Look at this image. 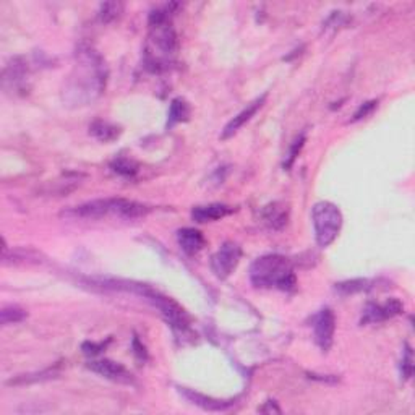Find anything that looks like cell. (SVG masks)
<instances>
[{"label":"cell","mask_w":415,"mask_h":415,"mask_svg":"<svg viewBox=\"0 0 415 415\" xmlns=\"http://www.w3.org/2000/svg\"><path fill=\"white\" fill-rule=\"evenodd\" d=\"M267 97H268V95H267V93H264L263 96L256 97V99H255L253 102H250V104L247 106L244 110L239 112V114H237L235 117L232 119L231 122L226 125V127H224L221 138H222V139H227V138L234 137V135H235L237 132H239V130H240L242 127H244V125H245L247 122H250V120L255 117L256 112H258V110L261 109V107H263L264 101H267Z\"/></svg>","instance_id":"obj_11"},{"label":"cell","mask_w":415,"mask_h":415,"mask_svg":"<svg viewBox=\"0 0 415 415\" xmlns=\"http://www.w3.org/2000/svg\"><path fill=\"white\" fill-rule=\"evenodd\" d=\"M263 219L274 231H281L287 224V208L284 204L273 203L263 209Z\"/></svg>","instance_id":"obj_16"},{"label":"cell","mask_w":415,"mask_h":415,"mask_svg":"<svg viewBox=\"0 0 415 415\" xmlns=\"http://www.w3.org/2000/svg\"><path fill=\"white\" fill-rule=\"evenodd\" d=\"M88 368H90L91 371L97 373V375L102 376V378L114 381V383H120V385L133 383L132 373L117 362L107 360V358H104V360H93L88 363Z\"/></svg>","instance_id":"obj_9"},{"label":"cell","mask_w":415,"mask_h":415,"mask_svg":"<svg viewBox=\"0 0 415 415\" xmlns=\"http://www.w3.org/2000/svg\"><path fill=\"white\" fill-rule=\"evenodd\" d=\"M304 144H305V135L302 133L300 137H298L296 142L292 143V146H291V151H289V155H287V161L284 162V167H286V169L289 171L292 167V164H293V161H296V157L298 156V153H300V149L304 148Z\"/></svg>","instance_id":"obj_24"},{"label":"cell","mask_w":415,"mask_h":415,"mask_svg":"<svg viewBox=\"0 0 415 415\" xmlns=\"http://www.w3.org/2000/svg\"><path fill=\"white\" fill-rule=\"evenodd\" d=\"M122 12H124V3L106 2L99 7V12H97V18H99L101 23H112L114 20H117Z\"/></svg>","instance_id":"obj_21"},{"label":"cell","mask_w":415,"mask_h":415,"mask_svg":"<svg viewBox=\"0 0 415 415\" xmlns=\"http://www.w3.org/2000/svg\"><path fill=\"white\" fill-rule=\"evenodd\" d=\"M26 318H28L26 310H23L21 307L18 305H7L3 307L2 311H0V323L3 326L21 323V321H25Z\"/></svg>","instance_id":"obj_19"},{"label":"cell","mask_w":415,"mask_h":415,"mask_svg":"<svg viewBox=\"0 0 415 415\" xmlns=\"http://www.w3.org/2000/svg\"><path fill=\"white\" fill-rule=\"evenodd\" d=\"M311 221H313L316 244L326 249L341 232L342 213L333 203L318 202L311 209Z\"/></svg>","instance_id":"obj_4"},{"label":"cell","mask_w":415,"mask_h":415,"mask_svg":"<svg viewBox=\"0 0 415 415\" xmlns=\"http://www.w3.org/2000/svg\"><path fill=\"white\" fill-rule=\"evenodd\" d=\"M404 305L400 304L398 298H389L385 304H368L362 316V325L370 323H381V321L391 320L394 316L403 313Z\"/></svg>","instance_id":"obj_10"},{"label":"cell","mask_w":415,"mask_h":415,"mask_svg":"<svg viewBox=\"0 0 415 415\" xmlns=\"http://www.w3.org/2000/svg\"><path fill=\"white\" fill-rule=\"evenodd\" d=\"M30 67L21 57L12 59L2 73V88L8 95H26L30 91Z\"/></svg>","instance_id":"obj_5"},{"label":"cell","mask_w":415,"mask_h":415,"mask_svg":"<svg viewBox=\"0 0 415 415\" xmlns=\"http://www.w3.org/2000/svg\"><path fill=\"white\" fill-rule=\"evenodd\" d=\"M240 256V247L234 244V242H226V244H222L221 249H219L211 258V269L213 273L216 274V278H229L231 274L234 273L237 264H239Z\"/></svg>","instance_id":"obj_7"},{"label":"cell","mask_w":415,"mask_h":415,"mask_svg":"<svg viewBox=\"0 0 415 415\" xmlns=\"http://www.w3.org/2000/svg\"><path fill=\"white\" fill-rule=\"evenodd\" d=\"M180 394H184L192 404L198 405V407H202L204 410H209V412H221V410H227L234 405V400L213 399V398H208V396L195 393V391L186 389V388H180Z\"/></svg>","instance_id":"obj_12"},{"label":"cell","mask_w":415,"mask_h":415,"mask_svg":"<svg viewBox=\"0 0 415 415\" xmlns=\"http://www.w3.org/2000/svg\"><path fill=\"white\" fill-rule=\"evenodd\" d=\"M117 204H119V198L93 200V202L83 203L80 206H75L64 214L73 219H91V221H95V219H102L104 216L117 218Z\"/></svg>","instance_id":"obj_6"},{"label":"cell","mask_w":415,"mask_h":415,"mask_svg":"<svg viewBox=\"0 0 415 415\" xmlns=\"http://www.w3.org/2000/svg\"><path fill=\"white\" fill-rule=\"evenodd\" d=\"M190 117V106L189 102L185 99H182V97H175V99H172L169 112H167V128L175 127L177 124L186 122Z\"/></svg>","instance_id":"obj_17"},{"label":"cell","mask_w":415,"mask_h":415,"mask_svg":"<svg viewBox=\"0 0 415 415\" xmlns=\"http://www.w3.org/2000/svg\"><path fill=\"white\" fill-rule=\"evenodd\" d=\"M107 65L90 44L81 43L75 50V64L64 85V101L68 106L93 104L102 96L107 85Z\"/></svg>","instance_id":"obj_1"},{"label":"cell","mask_w":415,"mask_h":415,"mask_svg":"<svg viewBox=\"0 0 415 415\" xmlns=\"http://www.w3.org/2000/svg\"><path fill=\"white\" fill-rule=\"evenodd\" d=\"M376 104H378V101H368V102H365V104H362L356 110V114H354L352 122H357V120H362V119H365L367 115H370L371 112L376 109Z\"/></svg>","instance_id":"obj_25"},{"label":"cell","mask_w":415,"mask_h":415,"mask_svg":"<svg viewBox=\"0 0 415 415\" xmlns=\"http://www.w3.org/2000/svg\"><path fill=\"white\" fill-rule=\"evenodd\" d=\"M90 133L102 143H112L120 137L122 130L117 125L106 122V120H96L90 125Z\"/></svg>","instance_id":"obj_15"},{"label":"cell","mask_w":415,"mask_h":415,"mask_svg":"<svg viewBox=\"0 0 415 415\" xmlns=\"http://www.w3.org/2000/svg\"><path fill=\"white\" fill-rule=\"evenodd\" d=\"M400 373L405 380H410L414 373V358H412V349L409 344H405V351L403 357V363H400Z\"/></svg>","instance_id":"obj_23"},{"label":"cell","mask_w":415,"mask_h":415,"mask_svg":"<svg viewBox=\"0 0 415 415\" xmlns=\"http://www.w3.org/2000/svg\"><path fill=\"white\" fill-rule=\"evenodd\" d=\"M250 281L255 287H276L286 292L297 286L292 263L282 255H264L255 260L250 268Z\"/></svg>","instance_id":"obj_3"},{"label":"cell","mask_w":415,"mask_h":415,"mask_svg":"<svg viewBox=\"0 0 415 415\" xmlns=\"http://www.w3.org/2000/svg\"><path fill=\"white\" fill-rule=\"evenodd\" d=\"M110 169L115 172V174L122 175V177H128V179H132L138 174L139 167L137 162L133 160H130V157H117L115 161H112Z\"/></svg>","instance_id":"obj_20"},{"label":"cell","mask_w":415,"mask_h":415,"mask_svg":"<svg viewBox=\"0 0 415 415\" xmlns=\"http://www.w3.org/2000/svg\"><path fill=\"white\" fill-rule=\"evenodd\" d=\"M107 342H109V341H107ZM107 342H99V344H96V342H85L81 346L83 354H85V356H97V354H99L101 351H104V347L107 346Z\"/></svg>","instance_id":"obj_26"},{"label":"cell","mask_w":415,"mask_h":415,"mask_svg":"<svg viewBox=\"0 0 415 415\" xmlns=\"http://www.w3.org/2000/svg\"><path fill=\"white\" fill-rule=\"evenodd\" d=\"M334 329H336V318L333 310L323 309L313 318L315 341L323 352H328L331 346H333Z\"/></svg>","instance_id":"obj_8"},{"label":"cell","mask_w":415,"mask_h":415,"mask_svg":"<svg viewBox=\"0 0 415 415\" xmlns=\"http://www.w3.org/2000/svg\"><path fill=\"white\" fill-rule=\"evenodd\" d=\"M133 349H135V356H137L138 360H146L148 354H146V349H144V346H142V342H139V339L135 336L133 339Z\"/></svg>","instance_id":"obj_27"},{"label":"cell","mask_w":415,"mask_h":415,"mask_svg":"<svg viewBox=\"0 0 415 415\" xmlns=\"http://www.w3.org/2000/svg\"><path fill=\"white\" fill-rule=\"evenodd\" d=\"M55 375H59V365L54 368H48V370H43L39 373H30V375H20L17 378H12L7 381L8 386H21V385H31V383H37V381H44V380H50L55 378Z\"/></svg>","instance_id":"obj_18"},{"label":"cell","mask_w":415,"mask_h":415,"mask_svg":"<svg viewBox=\"0 0 415 415\" xmlns=\"http://www.w3.org/2000/svg\"><path fill=\"white\" fill-rule=\"evenodd\" d=\"M370 287V281L367 279H352V281H344L336 284V292H339L341 296H351V293L363 292Z\"/></svg>","instance_id":"obj_22"},{"label":"cell","mask_w":415,"mask_h":415,"mask_svg":"<svg viewBox=\"0 0 415 415\" xmlns=\"http://www.w3.org/2000/svg\"><path fill=\"white\" fill-rule=\"evenodd\" d=\"M177 3H171L162 8H156L149 15V35L146 46H144V65L149 72L161 73L171 67L174 62L177 50H179V39L172 28L171 15L172 8H177Z\"/></svg>","instance_id":"obj_2"},{"label":"cell","mask_w":415,"mask_h":415,"mask_svg":"<svg viewBox=\"0 0 415 415\" xmlns=\"http://www.w3.org/2000/svg\"><path fill=\"white\" fill-rule=\"evenodd\" d=\"M231 213H234V208L232 206H227V204H221V203H213V204H206V206L193 208L192 218L193 221L203 224V222L218 221V219L229 216Z\"/></svg>","instance_id":"obj_14"},{"label":"cell","mask_w":415,"mask_h":415,"mask_svg":"<svg viewBox=\"0 0 415 415\" xmlns=\"http://www.w3.org/2000/svg\"><path fill=\"white\" fill-rule=\"evenodd\" d=\"M177 242H179L180 249L190 256L200 253L203 250L204 244H206L202 232L193 229V227H185V229H180L177 232Z\"/></svg>","instance_id":"obj_13"}]
</instances>
